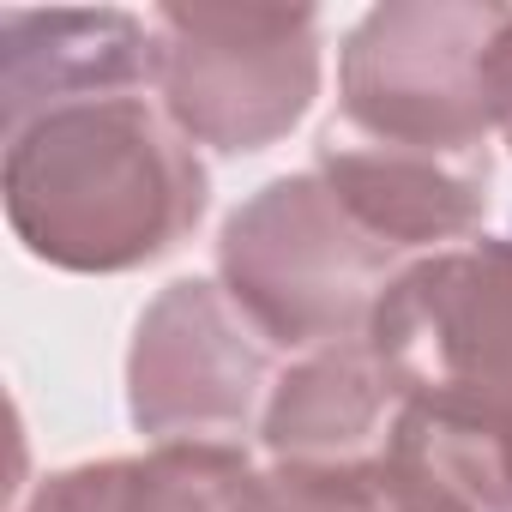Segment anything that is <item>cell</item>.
<instances>
[{
    "label": "cell",
    "instance_id": "cell-5",
    "mask_svg": "<svg viewBox=\"0 0 512 512\" xmlns=\"http://www.w3.org/2000/svg\"><path fill=\"white\" fill-rule=\"evenodd\" d=\"M278 356L217 278H175L133 326L127 416L151 446H247L284 374Z\"/></svg>",
    "mask_w": 512,
    "mask_h": 512
},
{
    "label": "cell",
    "instance_id": "cell-3",
    "mask_svg": "<svg viewBox=\"0 0 512 512\" xmlns=\"http://www.w3.org/2000/svg\"><path fill=\"white\" fill-rule=\"evenodd\" d=\"M512 7L500 0H386L338 49V127L440 157H488L482 55Z\"/></svg>",
    "mask_w": 512,
    "mask_h": 512
},
{
    "label": "cell",
    "instance_id": "cell-13",
    "mask_svg": "<svg viewBox=\"0 0 512 512\" xmlns=\"http://www.w3.org/2000/svg\"><path fill=\"white\" fill-rule=\"evenodd\" d=\"M482 103H488V127L512 151V13H506V25L494 31V43L482 55Z\"/></svg>",
    "mask_w": 512,
    "mask_h": 512
},
{
    "label": "cell",
    "instance_id": "cell-10",
    "mask_svg": "<svg viewBox=\"0 0 512 512\" xmlns=\"http://www.w3.org/2000/svg\"><path fill=\"white\" fill-rule=\"evenodd\" d=\"M380 458L434 512H512V398L410 392Z\"/></svg>",
    "mask_w": 512,
    "mask_h": 512
},
{
    "label": "cell",
    "instance_id": "cell-2",
    "mask_svg": "<svg viewBox=\"0 0 512 512\" xmlns=\"http://www.w3.org/2000/svg\"><path fill=\"white\" fill-rule=\"evenodd\" d=\"M404 266V253L368 235L314 169L266 181L217 235V284L284 356L368 338Z\"/></svg>",
    "mask_w": 512,
    "mask_h": 512
},
{
    "label": "cell",
    "instance_id": "cell-1",
    "mask_svg": "<svg viewBox=\"0 0 512 512\" xmlns=\"http://www.w3.org/2000/svg\"><path fill=\"white\" fill-rule=\"evenodd\" d=\"M0 133L7 223L31 260L55 272H139L175 253L211 205L199 145L163 115L157 91L73 97Z\"/></svg>",
    "mask_w": 512,
    "mask_h": 512
},
{
    "label": "cell",
    "instance_id": "cell-4",
    "mask_svg": "<svg viewBox=\"0 0 512 512\" xmlns=\"http://www.w3.org/2000/svg\"><path fill=\"white\" fill-rule=\"evenodd\" d=\"M157 103L205 151L278 145L320 97L314 7H157Z\"/></svg>",
    "mask_w": 512,
    "mask_h": 512
},
{
    "label": "cell",
    "instance_id": "cell-11",
    "mask_svg": "<svg viewBox=\"0 0 512 512\" xmlns=\"http://www.w3.org/2000/svg\"><path fill=\"white\" fill-rule=\"evenodd\" d=\"M253 476L247 446H151L55 470L19 512H247Z\"/></svg>",
    "mask_w": 512,
    "mask_h": 512
},
{
    "label": "cell",
    "instance_id": "cell-12",
    "mask_svg": "<svg viewBox=\"0 0 512 512\" xmlns=\"http://www.w3.org/2000/svg\"><path fill=\"white\" fill-rule=\"evenodd\" d=\"M247 512H434L380 452L350 464H266Z\"/></svg>",
    "mask_w": 512,
    "mask_h": 512
},
{
    "label": "cell",
    "instance_id": "cell-7",
    "mask_svg": "<svg viewBox=\"0 0 512 512\" xmlns=\"http://www.w3.org/2000/svg\"><path fill=\"white\" fill-rule=\"evenodd\" d=\"M314 175L344 199V211L368 235H380L404 260H422V253L464 247L482 229L494 163L374 145V139L332 121L314 145Z\"/></svg>",
    "mask_w": 512,
    "mask_h": 512
},
{
    "label": "cell",
    "instance_id": "cell-9",
    "mask_svg": "<svg viewBox=\"0 0 512 512\" xmlns=\"http://www.w3.org/2000/svg\"><path fill=\"white\" fill-rule=\"evenodd\" d=\"M404 392L368 338L296 356L260 416V446L272 464H350L374 458L392 434Z\"/></svg>",
    "mask_w": 512,
    "mask_h": 512
},
{
    "label": "cell",
    "instance_id": "cell-6",
    "mask_svg": "<svg viewBox=\"0 0 512 512\" xmlns=\"http://www.w3.org/2000/svg\"><path fill=\"white\" fill-rule=\"evenodd\" d=\"M368 344L404 398H512V235L410 260L380 296Z\"/></svg>",
    "mask_w": 512,
    "mask_h": 512
},
{
    "label": "cell",
    "instance_id": "cell-8",
    "mask_svg": "<svg viewBox=\"0 0 512 512\" xmlns=\"http://www.w3.org/2000/svg\"><path fill=\"white\" fill-rule=\"evenodd\" d=\"M157 91V31L139 13H0V127L73 97Z\"/></svg>",
    "mask_w": 512,
    "mask_h": 512
}]
</instances>
